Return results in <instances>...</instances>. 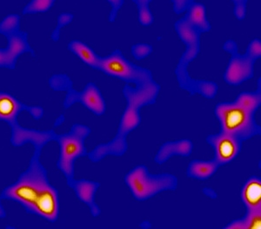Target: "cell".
<instances>
[{"label": "cell", "mask_w": 261, "mask_h": 229, "mask_svg": "<svg viewBox=\"0 0 261 229\" xmlns=\"http://www.w3.org/2000/svg\"><path fill=\"white\" fill-rule=\"evenodd\" d=\"M233 4V14L239 21H242L246 17V6L249 0H231Z\"/></svg>", "instance_id": "obj_24"}, {"label": "cell", "mask_w": 261, "mask_h": 229, "mask_svg": "<svg viewBox=\"0 0 261 229\" xmlns=\"http://www.w3.org/2000/svg\"><path fill=\"white\" fill-rule=\"evenodd\" d=\"M241 199L246 210L261 209V180L252 175L246 180L241 191Z\"/></svg>", "instance_id": "obj_13"}, {"label": "cell", "mask_w": 261, "mask_h": 229, "mask_svg": "<svg viewBox=\"0 0 261 229\" xmlns=\"http://www.w3.org/2000/svg\"><path fill=\"white\" fill-rule=\"evenodd\" d=\"M161 92V86L154 81L140 86H130L125 84L123 88V94L126 101V106L115 137L106 144L97 146L90 154L92 161H100L109 155L121 157L126 154L128 149L127 136L139 128L141 123L140 110L143 107L155 104L158 96Z\"/></svg>", "instance_id": "obj_1"}, {"label": "cell", "mask_w": 261, "mask_h": 229, "mask_svg": "<svg viewBox=\"0 0 261 229\" xmlns=\"http://www.w3.org/2000/svg\"><path fill=\"white\" fill-rule=\"evenodd\" d=\"M225 228L230 229H261V209L248 211L243 217L231 220Z\"/></svg>", "instance_id": "obj_18"}, {"label": "cell", "mask_w": 261, "mask_h": 229, "mask_svg": "<svg viewBox=\"0 0 261 229\" xmlns=\"http://www.w3.org/2000/svg\"><path fill=\"white\" fill-rule=\"evenodd\" d=\"M14 65H15V63L13 62L11 59L7 49L0 50V66H6V67L12 68V67H14Z\"/></svg>", "instance_id": "obj_29"}, {"label": "cell", "mask_w": 261, "mask_h": 229, "mask_svg": "<svg viewBox=\"0 0 261 229\" xmlns=\"http://www.w3.org/2000/svg\"><path fill=\"white\" fill-rule=\"evenodd\" d=\"M70 186L75 191L76 196L81 199L90 208V211L93 217H98L100 214V208L95 202L96 192L99 188L100 184L98 182L81 180V181H71L70 180Z\"/></svg>", "instance_id": "obj_12"}, {"label": "cell", "mask_w": 261, "mask_h": 229, "mask_svg": "<svg viewBox=\"0 0 261 229\" xmlns=\"http://www.w3.org/2000/svg\"><path fill=\"white\" fill-rule=\"evenodd\" d=\"M260 87V79H258V86L255 91L241 92L233 101L244 107L246 110L256 114L261 106Z\"/></svg>", "instance_id": "obj_17"}, {"label": "cell", "mask_w": 261, "mask_h": 229, "mask_svg": "<svg viewBox=\"0 0 261 229\" xmlns=\"http://www.w3.org/2000/svg\"><path fill=\"white\" fill-rule=\"evenodd\" d=\"M20 24V17L17 14H11L4 18L0 23V33L8 37L18 33Z\"/></svg>", "instance_id": "obj_22"}, {"label": "cell", "mask_w": 261, "mask_h": 229, "mask_svg": "<svg viewBox=\"0 0 261 229\" xmlns=\"http://www.w3.org/2000/svg\"><path fill=\"white\" fill-rule=\"evenodd\" d=\"M220 167V164L215 161V159L210 161L193 160L187 167V175L197 181H206L216 174Z\"/></svg>", "instance_id": "obj_15"}, {"label": "cell", "mask_w": 261, "mask_h": 229, "mask_svg": "<svg viewBox=\"0 0 261 229\" xmlns=\"http://www.w3.org/2000/svg\"><path fill=\"white\" fill-rule=\"evenodd\" d=\"M68 48L72 54H74L79 59H81V61L86 65L94 70L98 69L100 56H98L89 45L80 40H74L69 44Z\"/></svg>", "instance_id": "obj_16"}, {"label": "cell", "mask_w": 261, "mask_h": 229, "mask_svg": "<svg viewBox=\"0 0 261 229\" xmlns=\"http://www.w3.org/2000/svg\"><path fill=\"white\" fill-rule=\"evenodd\" d=\"M246 54L257 61L261 58V41L259 39H252L246 47Z\"/></svg>", "instance_id": "obj_25"}, {"label": "cell", "mask_w": 261, "mask_h": 229, "mask_svg": "<svg viewBox=\"0 0 261 229\" xmlns=\"http://www.w3.org/2000/svg\"><path fill=\"white\" fill-rule=\"evenodd\" d=\"M97 70L109 77L125 81V84H134V86H140L153 81L152 72L149 69L130 62L119 49L107 56L100 57Z\"/></svg>", "instance_id": "obj_6"}, {"label": "cell", "mask_w": 261, "mask_h": 229, "mask_svg": "<svg viewBox=\"0 0 261 229\" xmlns=\"http://www.w3.org/2000/svg\"><path fill=\"white\" fill-rule=\"evenodd\" d=\"M193 143L187 139L167 141L162 144L159 149L155 155L154 162L158 165H163L175 156L190 157L193 154Z\"/></svg>", "instance_id": "obj_11"}, {"label": "cell", "mask_w": 261, "mask_h": 229, "mask_svg": "<svg viewBox=\"0 0 261 229\" xmlns=\"http://www.w3.org/2000/svg\"><path fill=\"white\" fill-rule=\"evenodd\" d=\"M19 104L12 96L0 92V119H8L15 116Z\"/></svg>", "instance_id": "obj_19"}, {"label": "cell", "mask_w": 261, "mask_h": 229, "mask_svg": "<svg viewBox=\"0 0 261 229\" xmlns=\"http://www.w3.org/2000/svg\"><path fill=\"white\" fill-rule=\"evenodd\" d=\"M185 13L184 19L187 24L200 34L211 31L212 26L208 19L206 8L204 4L194 1L187 7Z\"/></svg>", "instance_id": "obj_14"}, {"label": "cell", "mask_w": 261, "mask_h": 229, "mask_svg": "<svg viewBox=\"0 0 261 229\" xmlns=\"http://www.w3.org/2000/svg\"><path fill=\"white\" fill-rule=\"evenodd\" d=\"M223 50L230 54V60L224 72V81L228 86L239 87L244 82L252 79L254 75L255 60L248 54H241L238 50L237 43L228 39L223 45Z\"/></svg>", "instance_id": "obj_8"}, {"label": "cell", "mask_w": 261, "mask_h": 229, "mask_svg": "<svg viewBox=\"0 0 261 229\" xmlns=\"http://www.w3.org/2000/svg\"><path fill=\"white\" fill-rule=\"evenodd\" d=\"M205 141L214 150V159L220 164V167L231 163L241 155L243 141L231 134L220 132L210 134Z\"/></svg>", "instance_id": "obj_9"}, {"label": "cell", "mask_w": 261, "mask_h": 229, "mask_svg": "<svg viewBox=\"0 0 261 229\" xmlns=\"http://www.w3.org/2000/svg\"><path fill=\"white\" fill-rule=\"evenodd\" d=\"M125 184L138 201H146L166 191H175L178 178L172 173L151 174L145 165H139L125 174Z\"/></svg>", "instance_id": "obj_5"}, {"label": "cell", "mask_w": 261, "mask_h": 229, "mask_svg": "<svg viewBox=\"0 0 261 229\" xmlns=\"http://www.w3.org/2000/svg\"><path fill=\"white\" fill-rule=\"evenodd\" d=\"M214 114L220 124V131L247 141L260 135L261 128L251 113L235 101L220 102L214 109Z\"/></svg>", "instance_id": "obj_4"}, {"label": "cell", "mask_w": 261, "mask_h": 229, "mask_svg": "<svg viewBox=\"0 0 261 229\" xmlns=\"http://www.w3.org/2000/svg\"><path fill=\"white\" fill-rule=\"evenodd\" d=\"M153 52V47L146 43H138L132 46V54L137 60H142L150 56Z\"/></svg>", "instance_id": "obj_23"}, {"label": "cell", "mask_w": 261, "mask_h": 229, "mask_svg": "<svg viewBox=\"0 0 261 229\" xmlns=\"http://www.w3.org/2000/svg\"><path fill=\"white\" fill-rule=\"evenodd\" d=\"M56 0H31L30 3L27 4L23 13L24 14H37L44 13L51 9Z\"/></svg>", "instance_id": "obj_21"}, {"label": "cell", "mask_w": 261, "mask_h": 229, "mask_svg": "<svg viewBox=\"0 0 261 229\" xmlns=\"http://www.w3.org/2000/svg\"><path fill=\"white\" fill-rule=\"evenodd\" d=\"M6 197L24 206L40 217L55 220L60 204L56 189L50 187L40 171L31 170L6 190Z\"/></svg>", "instance_id": "obj_2"}, {"label": "cell", "mask_w": 261, "mask_h": 229, "mask_svg": "<svg viewBox=\"0 0 261 229\" xmlns=\"http://www.w3.org/2000/svg\"><path fill=\"white\" fill-rule=\"evenodd\" d=\"M174 29L178 34V38L187 46L186 51L180 57L178 66L175 69V75L178 85L181 89L187 91L192 95L197 93L201 95L205 88L206 81L194 80L190 77L188 72L189 64L193 62L200 53L201 34L187 24L184 18L178 19L176 22L174 24Z\"/></svg>", "instance_id": "obj_3"}, {"label": "cell", "mask_w": 261, "mask_h": 229, "mask_svg": "<svg viewBox=\"0 0 261 229\" xmlns=\"http://www.w3.org/2000/svg\"><path fill=\"white\" fill-rule=\"evenodd\" d=\"M81 102L83 106L98 116H101L106 113L107 105L100 90L94 83L87 84L83 92H76L68 91L66 98V107H68L75 102Z\"/></svg>", "instance_id": "obj_10"}, {"label": "cell", "mask_w": 261, "mask_h": 229, "mask_svg": "<svg viewBox=\"0 0 261 229\" xmlns=\"http://www.w3.org/2000/svg\"><path fill=\"white\" fill-rule=\"evenodd\" d=\"M202 192L209 199H215L218 198V194H217L216 191L214 190V188H204Z\"/></svg>", "instance_id": "obj_30"}, {"label": "cell", "mask_w": 261, "mask_h": 229, "mask_svg": "<svg viewBox=\"0 0 261 229\" xmlns=\"http://www.w3.org/2000/svg\"><path fill=\"white\" fill-rule=\"evenodd\" d=\"M73 19V15L71 13L68 12H65V13H61L59 18H58V26H57L56 29L54 32V39H58L59 34H60V30L62 29L63 27L71 23V21Z\"/></svg>", "instance_id": "obj_26"}, {"label": "cell", "mask_w": 261, "mask_h": 229, "mask_svg": "<svg viewBox=\"0 0 261 229\" xmlns=\"http://www.w3.org/2000/svg\"><path fill=\"white\" fill-rule=\"evenodd\" d=\"M106 1L110 4L111 6V12L108 19L110 23H113L115 22L116 18H118L119 11L123 7L125 0H106Z\"/></svg>", "instance_id": "obj_27"}, {"label": "cell", "mask_w": 261, "mask_h": 229, "mask_svg": "<svg viewBox=\"0 0 261 229\" xmlns=\"http://www.w3.org/2000/svg\"><path fill=\"white\" fill-rule=\"evenodd\" d=\"M172 4V8L176 14H183L187 11V7L195 0H170Z\"/></svg>", "instance_id": "obj_28"}, {"label": "cell", "mask_w": 261, "mask_h": 229, "mask_svg": "<svg viewBox=\"0 0 261 229\" xmlns=\"http://www.w3.org/2000/svg\"><path fill=\"white\" fill-rule=\"evenodd\" d=\"M138 9V20L142 27H148L153 24L154 16L150 9L152 0H132Z\"/></svg>", "instance_id": "obj_20"}, {"label": "cell", "mask_w": 261, "mask_h": 229, "mask_svg": "<svg viewBox=\"0 0 261 229\" xmlns=\"http://www.w3.org/2000/svg\"><path fill=\"white\" fill-rule=\"evenodd\" d=\"M91 133L86 125H75L68 134L60 138L61 155L60 168L65 175L71 180L74 176V163L77 158L86 155L85 140Z\"/></svg>", "instance_id": "obj_7"}]
</instances>
